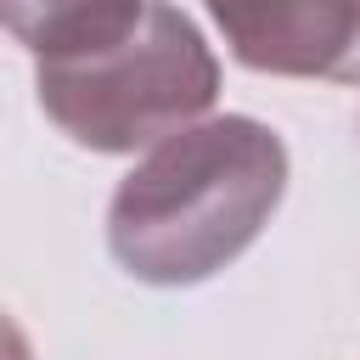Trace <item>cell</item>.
I'll return each mask as SVG.
<instances>
[{
    "instance_id": "obj_1",
    "label": "cell",
    "mask_w": 360,
    "mask_h": 360,
    "mask_svg": "<svg viewBox=\"0 0 360 360\" xmlns=\"http://www.w3.org/2000/svg\"><path fill=\"white\" fill-rule=\"evenodd\" d=\"M287 191V146L259 118H202L163 135L112 191L107 248L152 287L225 270L270 225Z\"/></svg>"
},
{
    "instance_id": "obj_2",
    "label": "cell",
    "mask_w": 360,
    "mask_h": 360,
    "mask_svg": "<svg viewBox=\"0 0 360 360\" xmlns=\"http://www.w3.org/2000/svg\"><path fill=\"white\" fill-rule=\"evenodd\" d=\"M34 90L68 141L90 152H135L214 107L219 62L180 6L152 0L118 45L73 62H39Z\"/></svg>"
},
{
    "instance_id": "obj_3",
    "label": "cell",
    "mask_w": 360,
    "mask_h": 360,
    "mask_svg": "<svg viewBox=\"0 0 360 360\" xmlns=\"http://www.w3.org/2000/svg\"><path fill=\"white\" fill-rule=\"evenodd\" d=\"M236 62L360 84V0H208Z\"/></svg>"
},
{
    "instance_id": "obj_4",
    "label": "cell",
    "mask_w": 360,
    "mask_h": 360,
    "mask_svg": "<svg viewBox=\"0 0 360 360\" xmlns=\"http://www.w3.org/2000/svg\"><path fill=\"white\" fill-rule=\"evenodd\" d=\"M152 0H0V28L39 62H73L118 45Z\"/></svg>"
},
{
    "instance_id": "obj_5",
    "label": "cell",
    "mask_w": 360,
    "mask_h": 360,
    "mask_svg": "<svg viewBox=\"0 0 360 360\" xmlns=\"http://www.w3.org/2000/svg\"><path fill=\"white\" fill-rule=\"evenodd\" d=\"M0 360H34V349H28V338L17 332V321L0 309Z\"/></svg>"
}]
</instances>
